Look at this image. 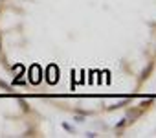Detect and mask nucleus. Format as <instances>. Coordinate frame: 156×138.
<instances>
[{"label": "nucleus", "instance_id": "obj_1", "mask_svg": "<svg viewBox=\"0 0 156 138\" xmlns=\"http://www.w3.org/2000/svg\"><path fill=\"white\" fill-rule=\"evenodd\" d=\"M62 127H64V129H66L68 133H73V127H72V125H68L66 122H62Z\"/></svg>", "mask_w": 156, "mask_h": 138}]
</instances>
